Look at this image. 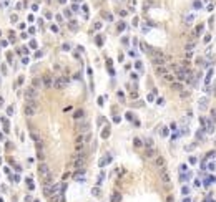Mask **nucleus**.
Listing matches in <instances>:
<instances>
[{"instance_id":"nucleus-6","label":"nucleus","mask_w":216,"mask_h":202,"mask_svg":"<svg viewBox=\"0 0 216 202\" xmlns=\"http://www.w3.org/2000/svg\"><path fill=\"white\" fill-rule=\"evenodd\" d=\"M160 177H161V181H163L165 184H168V182H169V174H168V171H166L165 167L161 169V172H160Z\"/></svg>"},{"instance_id":"nucleus-14","label":"nucleus","mask_w":216,"mask_h":202,"mask_svg":"<svg viewBox=\"0 0 216 202\" xmlns=\"http://www.w3.org/2000/svg\"><path fill=\"white\" fill-rule=\"evenodd\" d=\"M181 88H183V84H181V83H173V90H176V91H179Z\"/></svg>"},{"instance_id":"nucleus-10","label":"nucleus","mask_w":216,"mask_h":202,"mask_svg":"<svg viewBox=\"0 0 216 202\" xmlns=\"http://www.w3.org/2000/svg\"><path fill=\"white\" fill-rule=\"evenodd\" d=\"M76 129L80 131V133H85V131H88V123H82V124H78Z\"/></svg>"},{"instance_id":"nucleus-7","label":"nucleus","mask_w":216,"mask_h":202,"mask_svg":"<svg viewBox=\"0 0 216 202\" xmlns=\"http://www.w3.org/2000/svg\"><path fill=\"white\" fill-rule=\"evenodd\" d=\"M65 84H66V78H63V76H62V78H58V80L55 81V88L62 90V88H63Z\"/></svg>"},{"instance_id":"nucleus-1","label":"nucleus","mask_w":216,"mask_h":202,"mask_svg":"<svg viewBox=\"0 0 216 202\" xmlns=\"http://www.w3.org/2000/svg\"><path fill=\"white\" fill-rule=\"evenodd\" d=\"M37 109H38L37 101L30 100V101H27V104H25V108H23V113H25L27 116H33V114H37Z\"/></svg>"},{"instance_id":"nucleus-2","label":"nucleus","mask_w":216,"mask_h":202,"mask_svg":"<svg viewBox=\"0 0 216 202\" xmlns=\"http://www.w3.org/2000/svg\"><path fill=\"white\" fill-rule=\"evenodd\" d=\"M38 172H40V176L43 177V179H47V177H50V167H48L47 164H40V167H38Z\"/></svg>"},{"instance_id":"nucleus-5","label":"nucleus","mask_w":216,"mask_h":202,"mask_svg":"<svg viewBox=\"0 0 216 202\" xmlns=\"http://www.w3.org/2000/svg\"><path fill=\"white\" fill-rule=\"evenodd\" d=\"M48 202H65V199H63V195L60 192H56V194H52L48 197Z\"/></svg>"},{"instance_id":"nucleus-11","label":"nucleus","mask_w":216,"mask_h":202,"mask_svg":"<svg viewBox=\"0 0 216 202\" xmlns=\"http://www.w3.org/2000/svg\"><path fill=\"white\" fill-rule=\"evenodd\" d=\"M83 114H85L83 109H76L75 114H73V118H75V119H80V118H83Z\"/></svg>"},{"instance_id":"nucleus-8","label":"nucleus","mask_w":216,"mask_h":202,"mask_svg":"<svg viewBox=\"0 0 216 202\" xmlns=\"http://www.w3.org/2000/svg\"><path fill=\"white\" fill-rule=\"evenodd\" d=\"M145 156L146 157H153V159H155V157L158 156V154H156V151H155V149H153V147H148V149H146V151H145Z\"/></svg>"},{"instance_id":"nucleus-24","label":"nucleus","mask_w":216,"mask_h":202,"mask_svg":"<svg viewBox=\"0 0 216 202\" xmlns=\"http://www.w3.org/2000/svg\"><path fill=\"white\" fill-rule=\"evenodd\" d=\"M2 103H3V101H2V98H0V104H2Z\"/></svg>"},{"instance_id":"nucleus-21","label":"nucleus","mask_w":216,"mask_h":202,"mask_svg":"<svg viewBox=\"0 0 216 202\" xmlns=\"http://www.w3.org/2000/svg\"><path fill=\"white\" fill-rule=\"evenodd\" d=\"M93 195H100V189H98V187H95V189H93Z\"/></svg>"},{"instance_id":"nucleus-17","label":"nucleus","mask_w":216,"mask_h":202,"mask_svg":"<svg viewBox=\"0 0 216 202\" xmlns=\"http://www.w3.org/2000/svg\"><path fill=\"white\" fill-rule=\"evenodd\" d=\"M120 199H122V195H120V194H115V195H113V199H112V201H113V202H118V201H120Z\"/></svg>"},{"instance_id":"nucleus-19","label":"nucleus","mask_w":216,"mask_h":202,"mask_svg":"<svg viewBox=\"0 0 216 202\" xmlns=\"http://www.w3.org/2000/svg\"><path fill=\"white\" fill-rule=\"evenodd\" d=\"M135 146H136V147H140V146H141V139H138V138L135 139Z\"/></svg>"},{"instance_id":"nucleus-18","label":"nucleus","mask_w":216,"mask_h":202,"mask_svg":"<svg viewBox=\"0 0 216 202\" xmlns=\"http://www.w3.org/2000/svg\"><path fill=\"white\" fill-rule=\"evenodd\" d=\"M165 80H166V81H173L175 78H173V75H165Z\"/></svg>"},{"instance_id":"nucleus-4","label":"nucleus","mask_w":216,"mask_h":202,"mask_svg":"<svg viewBox=\"0 0 216 202\" xmlns=\"http://www.w3.org/2000/svg\"><path fill=\"white\" fill-rule=\"evenodd\" d=\"M153 164H155V167H158V169H163L165 164H166V161H165V157H163V156H156L155 159H153Z\"/></svg>"},{"instance_id":"nucleus-22","label":"nucleus","mask_w":216,"mask_h":202,"mask_svg":"<svg viewBox=\"0 0 216 202\" xmlns=\"http://www.w3.org/2000/svg\"><path fill=\"white\" fill-rule=\"evenodd\" d=\"M130 96H131V98H136V96H138V93H136V91H131V94H130Z\"/></svg>"},{"instance_id":"nucleus-15","label":"nucleus","mask_w":216,"mask_h":202,"mask_svg":"<svg viewBox=\"0 0 216 202\" xmlns=\"http://www.w3.org/2000/svg\"><path fill=\"white\" fill-rule=\"evenodd\" d=\"M108 136H110V129L106 128V129H105V131H103V133H102V138H105V139H106V138H108Z\"/></svg>"},{"instance_id":"nucleus-23","label":"nucleus","mask_w":216,"mask_h":202,"mask_svg":"<svg viewBox=\"0 0 216 202\" xmlns=\"http://www.w3.org/2000/svg\"><path fill=\"white\" fill-rule=\"evenodd\" d=\"M211 114H213V118H216V108H215L213 111H211Z\"/></svg>"},{"instance_id":"nucleus-13","label":"nucleus","mask_w":216,"mask_h":202,"mask_svg":"<svg viewBox=\"0 0 216 202\" xmlns=\"http://www.w3.org/2000/svg\"><path fill=\"white\" fill-rule=\"evenodd\" d=\"M43 86H45V88H50V86H52V80H50V78H43Z\"/></svg>"},{"instance_id":"nucleus-12","label":"nucleus","mask_w":216,"mask_h":202,"mask_svg":"<svg viewBox=\"0 0 216 202\" xmlns=\"http://www.w3.org/2000/svg\"><path fill=\"white\" fill-rule=\"evenodd\" d=\"M32 86H33V88H35V90H38V88H40V86H42V81H40V80H38V78H35V80H33V81H32Z\"/></svg>"},{"instance_id":"nucleus-3","label":"nucleus","mask_w":216,"mask_h":202,"mask_svg":"<svg viewBox=\"0 0 216 202\" xmlns=\"http://www.w3.org/2000/svg\"><path fill=\"white\" fill-rule=\"evenodd\" d=\"M25 98H27V101L37 100V98H38V91L35 90V88H28L27 91H25Z\"/></svg>"},{"instance_id":"nucleus-16","label":"nucleus","mask_w":216,"mask_h":202,"mask_svg":"<svg viewBox=\"0 0 216 202\" xmlns=\"http://www.w3.org/2000/svg\"><path fill=\"white\" fill-rule=\"evenodd\" d=\"M185 48H186V50H188V51H191V50H193V48H195V43H193V42H191V43H188V45L185 46Z\"/></svg>"},{"instance_id":"nucleus-9","label":"nucleus","mask_w":216,"mask_h":202,"mask_svg":"<svg viewBox=\"0 0 216 202\" xmlns=\"http://www.w3.org/2000/svg\"><path fill=\"white\" fill-rule=\"evenodd\" d=\"M156 73L165 76V75H168V68H166L165 65H163V66H156Z\"/></svg>"},{"instance_id":"nucleus-20","label":"nucleus","mask_w":216,"mask_h":202,"mask_svg":"<svg viewBox=\"0 0 216 202\" xmlns=\"http://www.w3.org/2000/svg\"><path fill=\"white\" fill-rule=\"evenodd\" d=\"M181 96H183V98H188V96H189V91H181Z\"/></svg>"}]
</instances>
